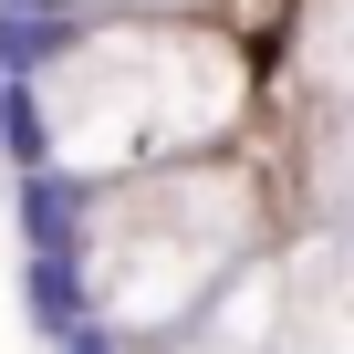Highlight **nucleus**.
<instances>
[{
	"label": "nucleus",
	"mask_w": 354,
	"mask_h": 354,
	"mask_svg": "<svg viewBox=\"0 0 354 354\" xmlns=\"http://www.w3.org/2000/svg\"><path fill=\"white\" fill-rule=\"evenodd\" d=\"M53 167L84 188H125V177L209 156L240 104H250V53L198 32V21H84L73 53L32 84Z\"/></svg>",
	"instance_id": "nucleus-1"
},
{
	"label": "nucleus",
	"mask_w": 354,
	"mask_h": 354,
	"mask_svg": "<svg viewBox=\"0 0 354 354\" xmlns=\"http://www.w3.org/2000/svg\"><path fill=\"white\" fill-rule=\"evenodd\" d=\"M261 261V219H250V177L219 156L156 167L146 188H104L94 198V240H84V281H94V323L136 333H177L219 302L230 271Z\"/></svg>",
	"instance_id": "nucleus-2"
},
{
	"label": "nucleus",
	"mask_w": 354,
	"mask_h": 354,
	"mask_svg": "<svg viewBox=\"0 0 354 354\" xmlns=\"http://www.w3.org/2000/svg\"><path fill=\"white\" fill-rule=\"evenodd\" d=\"M94 198H104V188H84V177H63V167H21V177H11V219H21V250L84 261V240H94Z\"/></svg>",
	"instance_id": "nucleus-3"
},
{
	"label": "nucleus",
	"mask_w": 354,
	"mask_h": 354,
	"mask_svg": "<svg viewBox=\"0 0 354 354\" xmlns=\"http://www.w3.org/2000/svg\"><path fill=\"white\" fill-rule=\"evenodd\" d=\"M21 313H32V333H42V344L84 333V323H94V281H84V261L21 250Z\"/></svg>",
	"instance_id": "nucleus-4"
},
{
	"label": "nucleus",
	"mask_w": 354,
	"mask_h": 354,
	"mask_svg": "<svg viewBox=\"0 0 354 354\" xmlns=\"http://www.w3.org/2000/svg\"><path fill=\"white\" fill-rule=\"evenodd\" d=\"M302 84L323 94V115H354V0H313V21H302Z\"/></svg>",
	"instance_id": "nucleus-5"
},
{
	"label": "nucleus",
	"mask_w": 354,
	"mask_h": 354,
	"mask_svg": "<svg viewBox=\"0 0 354 354\" xmlns=\"http://www.w3.org/2000/svg\"><path fill=\"white\" fill-rule=\"evenodd\" d=\"M42 354H125V333H115V323H84V333H63V344H42Z\"/></svg>",
	"instance_id": "nucleus-6"
},
{
	"label": "nucleus",
	"mask_w": 354,
	"mask_h": 354,
	"mask_svg": "<svg viewBox=\"0 0 354 354\" xmlns=\"http://www.w3.org/2000/svg\"><path fill=\"white\" fill-rule=\"evenodd\" d=\"M167 354H219V344H198V333H188V344H167Z\"/></svg>",
	"instance_id": "nucleus-7"
}]
</instances>
